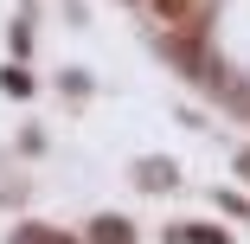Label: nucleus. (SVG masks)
<instances>
[{"label":"nucleus","instance_id":"5","mask_svg":"<svg viewBox=\"0 0 250 244\" xmlns=\"http://www.w3.org/2000/svg\"><path fill=\"white\" fill-rule=\"evenodd\" d=\"M13 244H71V238H52V231H39V225H32V231H20Z\"/></svg>","mask_w":250,"mask_h":244},{"label":"nucleus","instance_id":"6","mask_svg":"<svg viewBox=\"0 0 250 244\" xmlns=\"http://www.w3.org/2000/svg\"><path fill=\"white\" fill-rule=\"evenodd\" d=\"M0 84H7L13 96H26V90H32V77H26V71H13V65H7V77H0Z\"/></svg>","mask_w":250,"mask_h":244},{"label":"nucleus","instance_id":"3","mask_svg":"<svg viewBox=\"0 0 250 244\" xmlns=\"http://www.w3.org/2000/svg\"><path fill=\"white\" fill-rule=\"evenodd\" d=\"M141 186H173V161H141Z\"/></svg>","mask_w":250,"mask_h":244},{"label":"nucleus","instance_id":"1","mask_svg":"<svg viewBox=\"0 0 250 244\" xmlns=\"http://www.w3.org/2000/svg\"><path fill=\"white\" fill-rule=\"evenodd\" d=\"M206 7L212 0H154V13L167 20V32H199L206 26Z\"/></svg>","mask_w":250,"mask_h":244},{"label":"nucleus","instance_id":"7","mask_svg":"<svg viewBox=\"0 0 250 244\" xmlns=\"http://www.w3.org/2000/svg\"><path fill=\"white\" fill-rule=\"evenodd\" d=\"M237 174H244V180H250V155H237Z\"/></svg>","mask_w":250,"mask_h":244},{"label":"nucleus","instance_id":"2","mask_svg":"<svg viewBox=\"0 0 250 244\" xmlns=\"http://www.w3.org/2000/svg\"><path fill=\"white\" fill-rule=\"evenodd\" d=\"M90 238H96V244H128L135 231H128V219H96V225H90Z\"/></svg>","mask_w":250,"mask_h":244},{"label":"nucleus","instance_id":"4","mask_svg":"<svg viewBox=\"0 0 250 244\" xmlns=\"http://www.w3.org/2000/svg\"><path fill=\"white\" fill-rule=\"evenodd\" d=\"M180 238H186V244H231V238L212 231V225H180Z\"/></svg>","mask_w":250,"mask_h":244}]
</instances>
